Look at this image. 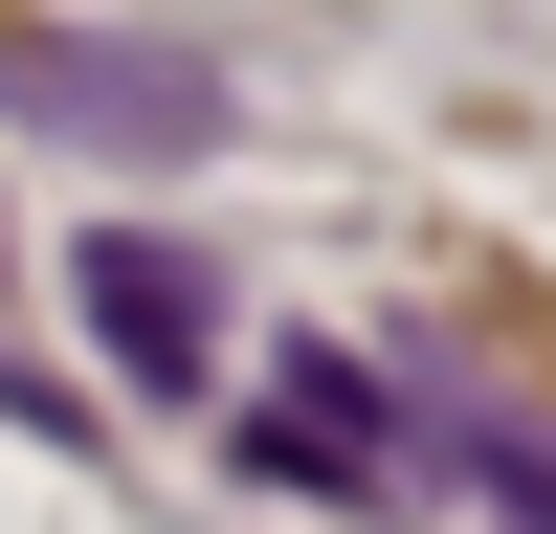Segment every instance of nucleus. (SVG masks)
Instances as JSON below:
<instances>
[{"label": "nucleus", "mask_w": 556, "mask_h": 534, "mask_svg": "<svg viewBox=\"0 0 556 534\" xmlns=\"http://www.w3.org/2000/svg\"><path fill=\"white\" fill-rule=\"evenodd\" d=\"M67 312L112 334V379H134V400H201V356H223V290L156 245V223H112V245L67 267Z\"/></svg>", "instance_id": "nucleus-2"}, {"label": "nucleus", "mask_w": 556, "mask_h": 534, "mask_svg": "<svg viewBox=\"0 0 556 534\" xmlns=\"http://www.w3.org/2000/svg\"><path fill=\"white\" fill-rule=\"evenodd\" d=\"M0 112H23V134H89V156H201L223 89L156 67V44H0Z\"/></svg>", "instance_id": "nucleus-1"}]
</instances>
